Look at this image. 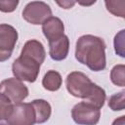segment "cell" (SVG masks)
I'll return each instance as SVG.
<instances>
[{
	"label": "cell",
	"mask_w": 125,
	"mask_h": 125,
	"mask_svg": "<svg viewBox=\"0 0 125 125\" xmlns=\"http://www.w3.org/2000/svg\"><path fill=\"white\" fill-rule=\"evenodd\" d=\"M42 31L49 42L57 40L63 35V22L61 19L52 16L42 23Z\"/></svg>",
	"instance_id": "cell-9"
},
{
	"label": "cell",
	"mask_w": 125,
	"mask_h": 125,
	"mask_svg": "<svg viewBox=\"0 0 125 125\" xmlns=\"http://www.w3.org/2000/svg\"><path fill=\"white\" fill-rule=\"evenodd\" d=\"M106 10L112 15L120 18L125 17V1H104Z\"/></svg>",
	"instance_id": "cell-16"
},
{
	"label": "cell",
	"mask_w": 125,
	"mask_h": 125,
	"mask_svg": "<svg viewBox=\"0 0 125 125\" xmlns=\"http://www.w3.org/2000/svg\"><path fill=\"white\" fill-rule=\"evenodd\" d=\"M31 104L35 112V123L41 124V123L46 122L50 118L52 108H51L50 104L47 101L38 99V100L32 101Z\"/></svg>",
	"instance_id": "cell-12"
},
{
	"label": "cell",
	"mask_w": 125,
	"mask_h": 125,
	"mask_svg": "<svg viewBox=\"0 0 125 125\" xmlns=\"http://www.w3.org/2000/svg\"><path fill=\"white\" fill-rule=\"evenodd\" d=\"M93 82L90 78L80 71L70 72L65 79V86L70 95L76 98L85 99L88 95Z\"/></svg>",
	"instance_id": "cell-4"
},
{
	"label": "cell",
	"mask_w": 125,
	"mask_h": 125,
	"mask_svg": "<svg viewBox=\"0 0 125 125\" xmlns=\"http://www.w3.org/2000/svg\"><path fill=\"white\" fill-rule=\"evenodd\" d=\"M13 103L2 93H0V120H7L13 110Z\"/></svg>",
	"instance_id": "cell-18"
},
{
	"label": "cell",
	"mask_w": 125,
	"mask_h": 125,
	"mask_svg": "<svg viewBox=\"0 0 125 125\" xmlns=\"http://www.w3.org/2000/svg\"><path fill=\"white\" fill-rule=\"evenodd\" d=\"M50 17H52V10L43 1L29 2L22 11V18L31 24H42Z\"/></svg>",
	"instance_id": "cell-5"
},
{
	"label": "cell",
	"mask_w": 125,
	"mask_h": 125,
	"mask_svg": "<svg viewBox=\"0 0 125 125\" xmlns=\"http://www.w3.org/2000/svg\"><path fill=\"white\" fill-rule=\"evenodd\" d=\"M62 83V79L61 74L56 70H49L46 72L42 79V85L43 87L51 92L58 91Z\"/></svg>",
	"instance_id": "cell-14"
},
{
	"label": "cell",
	"mask_w": 125,
	"mask_h": 125,
	"mask_svg": "<svg viewBox=\"0 0 125 125\" xmlns=\"http://www.w3.org/2000/svg\"><path fill=\"white\" fill-rule=\"evenodd\" d=\"M111 125H125V116L122 115V116L116 118V119L112 122Z\"/></svg>",
	"instance_id": "cell-22"
},
{
	"label": "cell",
	"mask_w": 125,
	"mask_h": 125,
	"mask_svg": "<svg viewBox=\"0 0 125 125\" xmlns=\"http://www.w3.org/2000/svg\"><path fill=\"white\" fill-rule=\"evenodd\" d=\"M0 93L5 95L14 104L21 103L28 96V89L16 77L8 78L0 83Z\"/></svg>",
	"instance_id": "cell-6"
},
{
	"label": "cell",
	"mask_w": 125,
	"mask_h": 125,
	"mask_svg": "<svg viewBox=\"0 0 125 125\" xmlns=\"http://www.w3.org/2000/svg\"><path fill=\"white\" fill-rule=\"evenodd\" d=\"M71 117L78 125H96L101 117V110L86 102L76 104L71 110Z\"/></svg>",
	"instance_id": "cell-3"
},
{
	"label": "cell",
	"mask_w": 125,
	"mask_h": 125,
	"mask_svg": "<svg viewBox=\"0 0 125 125\" xmlns=\"http://www.w3.org/2000/svg\"><path fill=\"white\" fill-rule=\"evenodd\" d=\"M18 41V31L7 23L0 24V62L7 61Z\"/></svg>",
	"instance_id": "cell-8"
},
{
	"label": "cell",
	"mask_w": 125,
	"mask_h": 125,
	"mask_svg": "<svg viewBox=\"0 0 125 125\" xmlns=\"http://www.w3.org/2000/svg\"><path fill=\"white\" fill-rule=\"evenodd\" d=\"M108 106L113 111L123 110L125 107V92L121 91L112 95L108 99Z\"/></svg>",
	"instance_id": "cell-17"
},
{
	"label": "cell",
	"mask_w": 125,
	"mask_h": 125,
	"mask_svg": "<svg viewBox=\"0 0 125 125\" xmlns=\"http://www.w3.org/2000/svg\"><path fill=\"white\" fill-rule=\"evenodd\" d=\"M105 43L95 35H82L76 41L75 58L93 71H102L106 66Z\"/></svg>",
	"instance_id": "cell-1"
},
{
	"label": "cell",
	"mask_w": 125,
	"mask_h": 125,
	"mask_svg": "<svg viewBox=\"0 0 125 125\" xmlns=\"http://www.w3.org/2000/svg\"><path fill=\"white\" fill-rule=\"evenodd\" d=\"M69 51V39L66 35H62L57 40L49 42V54L54 61L64 60Z\"/></svg>",
	"instance_id": "cell-11"
},
{
	"label": "cell",
	"mask_w": 125,
	"mask_h": 125,
	"mask_svg": "<svg viewBox=\"0 0 125 125\" xmlns=\"http://www.w3.org/2000/svg\"><path fill=\"white\" fill-rule=\"evenodd\" d=\"M105 98H106V95H105L104 90L103 88H101L100 86H98L97 84L93 83L88 95L84 99V102L91 104L92 105L101 109L104 104Z\"/></svg>",
	"instance_id": "cell-13"
},
{
	"label": "cell",
	"mask_w": 125,
	"mask_h": 125,
	"mask_svg": "<svg viewBox=\"0 0 125 125\" xmlns=\"http://www.w3.org/2000/svg\"><path fill=\"white\" fill-rule=\"evenodd\" d=\"M0 125H7V124H2V123H0Z\"/></svg>",
	"instance_id": "cell-24"
},
{
	"label": "cell",
	"mask_w": 125,
	"mask_h": 125,
	"mask_svg": "<svg viewBox=\"0 0 125 125\" xmlns=\"http://www.w3.org/2000/svg\"><path fill=\"white\" fill-rule=\"evenodd\" d=\"M124 29L120 30L114 37V49L115 53L120 57H124Z\"/></svg>",
	"instance_id": "cell-19"
},
{
	"label": "cell",
	"mask_w": 125,
	"mask_h": 125,
	"mask_svg": "<svg viewBox=\"0 0 125 125\" xmlns=\"http://www.w3.org/2000/svg\"><path fill=\"white\" fill-rule=\"evenodd\" d=\"M96 3V1L94 0V1H91V2H89V3H85V2H78V4H80V5H84V6H88V5H92V4H95Z\"/></svg>",
	"instance_id": "cell-23"
},
{
	"label": "cell",
	"mask_w": 125,
	"mask_h": 125,
	"mask_svg": "<svg viewBox=\"0 0 125 125\" xmlns=\"http://www.w3.org/2000/svg\"><path fill=\"white\" fill-rule=\"evenodd\" d=\"M18 5V0H0V11L4 13H11L16 10Z\"/></svg>",
	"instance_id": "cell-20"
},
{
	"label": "cell",
	"mask_w": 125,
	"mask_h": 125,
	"mask_svg": "<svg viewBox=\"0 0 125 125\" xmlns=\"http://www.w3.org/2000/svg\"><path fill=\"white\" fill-rule=\"evenodd\" d=\"M110 79L111 82L119 87L125 86V65L117 64L113 66L110 71Z\"/></svg>",
	"instance_id": "cell-15"
},
{
	"label": "cell",
	"mask_w": 125,
	"mask_h": 125,
	"mask_svg": "<svg viewBox=\"0 0 125 125\" xmlns=\"http://www.w3.org/2000/svg\"><path fill=\"white\" fill-rule=\"evenodd\" d=\"M40 70V64L34 60L20 56L16 59L12 65V71L16 78L21 81H27L33 83L36 81Z\"/></svg>",
	"instance_id": "cell-2"
},
{
	"label": "cell",
	"mask_w": 125,
	"mask_h": 125,
	"mask_svg": "<svg viewBox=\"0 0 125 125\" xmlns=\"http://www.w3.org/2000/svg\"><path fill=\"white\" fill-rule=\"evenodd\" d=\"M35 112L31 103H20L13 106L7 125H34Z\"/></svg>",
	"instance_id": "cell-7"
},
{
	"label": "cell",
	"mask_w": 125,
	"mask_h": 125,
	"mask_svg": "<svg viewBox=\"0 0 125 125\" xmlns=\"http://www.w3.org/2000/svg\"><path fill=\"white\" fill-rule=\"evenodd\" d=\"M57 4L63 9H70L76 4V2L75 1H57Z\"/></svg>",
	"instance_id": "cell-21"
},
{
	"label": "cell",
	"mask_w": 125,
	"mask_h": 125,
	"mask_svg": "<svg viewBox=\"0 0 125 125\" xmlns=\"http://www.w3.org/2000/svg\"><path fill=\"white\" fill-rule=\"evenodd\" d=\"M21 56L28 57L35 62H37L40 65L44 62L45 57H46V52L44 49V46L41 42L35 39H31L25 42L23 45V48L21 50Z\"/></svg>",
	"instance_id": "cell-10"
}]
</instances>
